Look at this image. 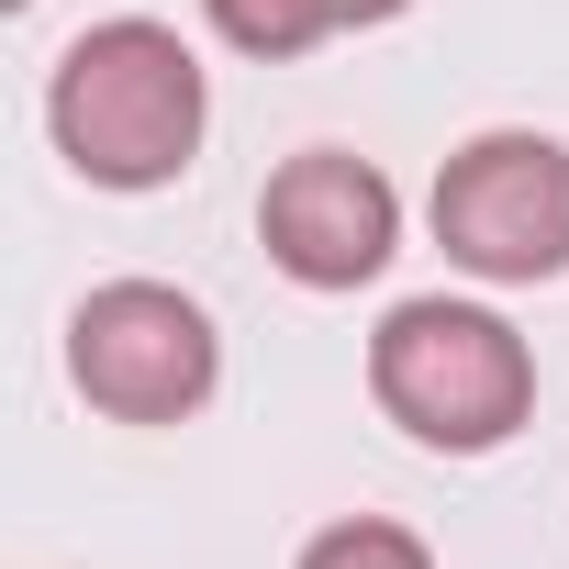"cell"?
I'll list each match as a JSON object with an SVG mask.
<instances>
[{
	"instance_id": "7a4b0ae2",
	"label": "cell",
	"mask_w": 569,
	"mask_h": 569,
	"mask_svg": "<svg viewBox=\"0 0 569 569\" xmlns=\"http://www.w3.org/2000/svg\"><path fill=\"white\" fill-rule=\"evenodd\" d=\"M369 391H380V413H391L413 447H436V458H491V447H513V436L536 425V347H525L491 302L425 291V302L380 313V336H369Z\"/></svg>"
},
{
	"instance_id": "3957f363",
	"label": "cell",
	"mask_w": 569,
	"mask_h": 569,
	"mask_svg": "<svg viewBox=\"0 0 569 569\" xmlns=\"http://www.w3.org/2000/svg\"><path fill=\"white\" fill-rule=\"evenodd\" d=\"M425 223L447 246V268L491 279V291H536V279L569 268V146L558 134H469L436 190H425Z\"/></svg>"
},
{
	"instance_id": "52a82bcc",
	"label": "cell",
	"mask_w": 569,
	"mask_h": 569,
	"mask_svg": "<svg viewBox=\"0 0 569 569\" xmlns=\"http://www.w3.org/2000/svg\"><path fill=\"white\" fill-rule=\"evenodd\" d=\"M302 569H436V547L413 525H391V513H347V525H325L302 547Z\"/></svg>"
},
{
	"instance_id": "9c48e42d",
	"label": "cell",
	"mask_w": 569,
	"mask_h": 569,
	"mask_svg": "<svg viewBox=\"0 0 569 569\" xmlns=\"http://www.w3.org/2000/svg\"><path fill=\"white\" fill-rule=\"evenodd\" d=\"M12 12H34V0H12Z\"/></svg>"
},
{
	"instance_id": "277c9868",
	"label": "cell",
	"mask_w": 569,
	"mask_h": 569,
	"mask_svg": "<svg viewBox=\"0 0 569 569\" xmlns=\"http://www.w3.org/2000/svg\"><path fill=\"white\" fill-rule=\"evenodd\" d=\"M68 380L112 425H190L223 380V336L168 279H101L68 313Z\"/></svg>"
},
{
	"instance_id": "6da1fadb",
	"label": "cell",
	"mask_w": 569,
	"mask_h": 569,
	"mask_svg": "<svg viewBox=\"0 0 569 569\" xmlns=\"http://www.w3.org/2000/svg\"><path fill=\"white\" fill-rule=\"evenodd\" d=\"M201 123H212V79L179 46V23L146 12L90 23L46 79V134L90 190H168L201 157Z\"/></svg>"
},
{
	"instance_id": "ba28073f",
	"label": "cell",
	"mask_w": 569,
	"mask_h": 569,
	"mask_svg": "<svg viewBox=\"0 0 569 569\" xmlns=\"http://www.w3.org/2000/svg\"><path fill=\"white\" fill-rule=\"evenodd\" d=\"M402 12H413V0H336V23H347V34H369V23H402Z\"/></svg>"
},
{
	"instance_id": "5b68a950",
	"label": "cell",
	"mask_w": 569,
	"mask_h": 569,
	"mask_svg": "<svg viewBox=\"0 0 569 569\" xmlns=\"http://www.w3.org/2000/svg\"><path fill=\"white\" fill-rule=\"evenodd\" d=\"M257 246H268L279 279H302V291H358L402 246V190L358 146H302L257 190Z\"/></svg>"
},
{
	"instance_id": "8992f818",
	"label": "cell",
	"mask_w": 569,
	"mask_h": 569,
	"mask_svg": "<svg viewBox=\"0 0 569 569\" xmlns=\"http://www.w3.org/2000/svg\"><path fill=\"white\" fill-rule=\"evenodd\" d=\"M201 23H212L234 57H268V68H291V57H313L325 34H347L336 0H201Z\"/></svg>"
}]
</instances>
